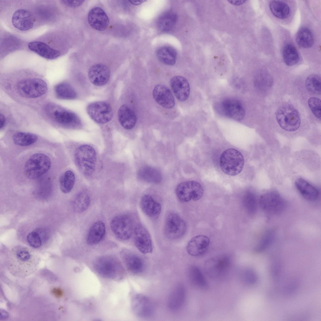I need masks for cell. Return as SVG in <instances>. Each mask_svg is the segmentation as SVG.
Returning <instances> with one entry per match:
<instances>
[{
    "label": "cell",
    "mask_w": 321,
    "mask_h": 321,
    "mask_svg": "<svg viewBox=\"0 0 321 321\" xmlns=\"http://www.w3.org/2000/svg\"><path fill=\"white\" fill-rule=\"evenodd\" d=\"M269 8L273 14L276 18L284 19L289 15L290 9L288 5L280 1L273 0L269 3Z\"/></svg>",
    "instance_id": "8d00e7d4"
},
{
    "label": "cell",
    "mask_w": 321,
    "mask_h": 321,
    "mask_svg": "<svg viewBox=\"0 0 321 321\" xmlns=\"http://www.w3.org/2000/svg\"><path fill=\"white\" fill-rule=\"evenodd\" d=\"M230 264V259L228 256L220 255L208 260L205 264V268L209 276L218 278L226 272Z\"/></svg>",
    "instance_id": "9a60e30c"
},
{
    "label": "cell",
    "mask_w": 321,
    "mask_h": 321,
    "mask_svg": "<svg viewBox=\"0 0 321 321\" xmlns=\"http://www.w3.org/2000/svg\"><path fill=\"white\" fill-rule=\"evenodd\" d=\"M153 96L160 105L167 108H173L175 104L174 98L170 89L163 84H157L154 87Z\"/></svg>",
    "instance_id": "d6986e66"
},
{
    "label": "cell",
    "mask_w": 321,
    "mask_h": 321,
    "mask_svg": "<svg viewBox=\"0 0 321 321\" xmlns=\"http://www.w3.org/2000/svg\"><path fill=\"white\" fill-rule=\"evenodd\" d=\"M40 236L42 242L46 241L49 237V233L48 231L45 228H39L34 230Z\"/></svg>",
    "instance_id": "f907efd6"
},
{
    "label": "cell",
    "mask_w": 321,
    "mask_h": 321,
    "mask_svg": "<svg viewBox=\"0 0 321 321\" xmlns=\"http://www.w3.org/2000/svg\"><path fill=\"white\" fill-rule=\"evenodd\" d=\"M140 206L143 213L151 218L157 219L160 215L161 205L150 195L145 194L142 197Z\"/></svg>",
    "instance_id": "d4e9b609"
},
{
    "label": "cell",
    "mask_w": 321,
    "mask_h": 321,
    "mask_svg": "<svg viewBox=\"0 0 321 321\" xmlns=\"http://www.w3.org/2000/svg\"><path fill=\"white\" fill-rule=\"evenodd\" d=\"M259 203L264 211L272 214L281 213L286 206L285 201L277 192L275 191L263 194L260 197Z\"/></svg>",
    "instance_id": "8fae6325"
},
{
    "label": "cell",
    "mask_w": 321,
    "mask_h": 321,
    "mask_svg": "<svg viewBox=\"0 0 321 321\" xmlns=\"http://www.w3.org/2000/svg\"><path fill=\"white\" fill-rule=\"evenodd\" d=\"M282 56L284 63L289 66L296 65L299 60V55L297 50L291 44H287L284 46Z\"/></svg>",
    "instance_id": "f35d334b"
},
{
    "label": "cell",
    "mask_w": 321,
    "mask_h": 321,
    "mask_svg": "<svg viewBox=\"0 0 321 321\" xmlns=\"http://www.w3.org/2000/svg\"><path fill=\"white\" fill-rule=\"evenodd\" d=\"M28 47L32 51L48 59H55L61 54L59 51L52 48L46 43L41 41L31 42L29 43Z\"/></svg>",
    "instance_id": "484cf974"
},
{
    "label": "cell",
    "mask_w": 321,
    "mask_h": 321,
    "mask_svg": "<svg viewBox=\"0 0 321 321\" xmlns=\"http://www.w3.org/2000/svg\"><path fill=\"white\" fill-rule=\"evenodd\" d=\"M134 232V244L139 251L144 254L152 252V241L147 230L142 225L138 224L135 226Z\"/></svg>",
    "instance_id": "e0dca14e"
},
{
    "label": "cell",
    "mask_w": 321,
    "mask_h": 321,
    "mask_svg": "<svg viewBox=\"0 0 321 321\" xmlns=\"http://www.w3.org/2000/svg\"><path fill=\"white\" fill-rule=\"evenodd\" d=\"M121 256L128 270L133 275L141 273L145 268L143 259L138 255L127 250H123Z\"/></svg>",
    "instance_id": "7402d4cb"
},
{
    "label": "cell",
    "mask_w": 321,
    "mask_h": 321,
    "mask_svg": "<svg viewBox=\"0 0 321 321\" xmlns=\"http://www.w3.org/2000/svg\"><path fill=\"white\" fill-rule=\"evenodd\" d=\"M61 1L63 4L67 6L71 7H76L81 5L84 1L63 0Z\"/></svg>",
    "instance_id": "816d5d0a"
},
{
    "label": "cell",
    "mask_w": 321,
    "mask_h": 321,
    "mask_svg": "<svg viewBox=\"0 0 321 321\" xmlns=\"http://www.w3.org/2000/svg\"><path fill=\"white\" fill-rule=\"evenodd\" d=\"M27 240L28 243L34 248L40 247L43 243L39 234L34 230L28 234Z\"/></svg>",
    "instance_id": "7dc6e473"
},
{
    "label": "cell",
    "mask_w": 321,
    "mask_h": 321,
    "mask_svg": "<svg viewBox=\"0 0 321 321\" xmlns=\"http://www.w3.org/2000/svg\"><path fill=\"white\" fill-rule=\"evenodd\" d=\"M275 238V234L273 231L267 232L260 240L255 249V251L260 252L266 250L272 244Z\"/></svg>",
    "instance_id": "f6af8a7d"
},
{
    "label": "cell",
    "mask_w": 321,
    "mask_h": 321,
    "mask_svg": "<svg viewBox=\"0 0 321 321\" xmlns=\"http://www.w3.org/2000/svg\"><path fill=\"white\" fill-rule=\"evenodd\" d=\"M7 121V118L3 113L1 112L0 114V129H2L4 127Z\"/></svg>",
    "instance_id": "f5cc1de1"
},
{
    "label": "cell",
    "mask_w": 321,
    "mask_h": 321,
    "mask_svg": "<svg viewBox=\"0 0 321 321\" xmlns=\"http://www.w3.org/2000/svg\"><path fill=\"white\" fill-rule=\"evenodd\" d=\"M281 270L280 262L276 261L272 262L271 266V273L272 276L275 280L278 278Z\"/></svg>",
    "instance_id": "681fc988"
},
{
    "label": "cell",
    "mask_w": 321,
    "mask_h": 321,
    "mask_svg": "<svg viewBox=\"0 0 321 321\" xmlns=\"http://www.w3.org/2000/svg\"><path fill=\"white\" fill-rule=\"evenodd\" d=\"M12 22L14 27L21 31H27L32 29L34 21L31 13L28 10L19 9L13 13Z\"/></svg>",
    "instance_id": "44dd1931"
},
{
    "label": "cell",
    "mask_w": 321,
    "mask_h": 321,
    "mask_svg": "<svg viewBox=\"0 0 321 321\" xmlns=\"http://www.w3.org/2000/svg\"><path fill=\"white\" fill-rule=\"evenodd\" d=\"M296 187L306 199L314 201L318 198V192L313 186L302 178L297 179L295 182Z\"/></svg>",
    "instance_id": "f1b7e54d"
},
{
    "label": "cell",
    "mask_w": 321,
    "mask_h": 321,
    "mask_svg": "<svg viewBox=\"0 0 321 321\" xmlns=\"http://www.w3.org/2000/svg\"><path fill=\"white\" fill-rule=\"evenodd\" d=\"M75 180L74 173L71 170L65 172L60 177L59 184L61 191L65 193H67L72 189Z\"/></svg>",
    "instance_id": "ab89813d"
},
{
    "label": "cell",
    "mask_w": 321,
    "mask_h": 321,
    "mask_svg": "<svg viewBox=\"0 0 321 321\" xmlns=\"http://www.w3.org/2000/svg\"><path fill=\"white\" fill-rule=\"evenodd\" d=\"M76 165L84 176H89L94 172L96 166V153L91 146L83 145L79 146L74 153Z\"/></svg>",
    "instance_id": "277c9868"
},
{
    "label": "cell",
    "mask_w": 321,
    "mask_h": 321,
    "mask_svg": "<svg viewBox=\"0 0 321 321\" xmlns=\"http://www.w3.org/2000/svg\"><path fill=\"white\" fill-rule=\"evenodd\" d=\"M54 92L57 98L64 100H71L76 97V93L74 88L68 83L62 82L54 87Z\"/></svg>",
    "instance_id": "d6a6232c"
},
{
    "label": "cell",
    "mask_w": 321,
    "mask_h": 321,
    "mask_svg": "<svg viewBox=\"0 0 321 321\" xmlns=\"http://www.w3.org/2000/svg\"><path fill=\"white\" fill-rule=\"evenodd\" d=\"M105 233V226L101 221L95 222L90 229L87 239V244L92 245L98 244L103 238Z\"/></svg>",
    "instance_id": "f546056e"
},
{
    "label": "cell",
    "mask_w": 321,
    "mask_h": 321,
    "mask_svg": "<svg viewBox=\"0 0 321 321\" xmlns=\"http://www.w3.org/2000/svg\"><path fill=\"white\" fill-rule=\"evenodd\" d=\"M53 294L57 297H60L62 294L61 291L59 289L56 288L53 290Z\"/></svg>",
    "instance_id": "11a10c76"
},
{
    "label": "cell",
    "mask_w": 321,
    "mask_h": 321,
    "mask_svg": "<svg viewBox=\"0 0 321 321\" xmlns=\"http://www.w3.org/2000/svg\"><path fill=\"white\" fill-rule=\"evenodd\" d=\"M296 41L301 47L308 48L313 45L314 38L313 34L308 28L303 27L298 31L296 36Z\"/></svg>",
    "instance_id": "e575fe53"
},
{
    "label": "cell",
    "mask_w": 321,
    "mask_h": 321,
    "mask_svg": "<svg viewBox=\"0 0 321 321\" xmlns=\"http://www.w3.org/2000/svg\"><path fill=\"white\" fill-rule=\"evenodd\" d=\"M244 276L245 282L248 284H254L257 281V275L255 272L251 269L246 270Z\"/></svg>",
    "instance_id": "c3c4849f"
},
{
    "label": "cell",
    "mask_w": 321,
    "mask_h": 321,
    "mask_svg": "<svg viewBox=\"0 0 321 321\" xmlns=\"http://www.w3.org/2000/svg\"><path fill=\"white\" fill-rule=\"evenodd\" d=\"M276 117L280 127L285 131H295L300 127L299 114L291 104L286 103L281 105L276 111Z\"/></svg>",
    "instance_id": "52a82bcc"
},
{
    "label": "cell",
    "mask_w": 321,
    "mask_h": 321,
    "mask_svg": "<svg viewBox=\"0 0 321 321\" xmlns=\"http://www.w3.org/2000/svg\"><path fill=\"white\" fill-rule=\"evenodd\" d=\"M255 83L257 88L260 91L269 89L273 84V79L268 73L262 71L259 73L255 78Z\"/></svg>",
    "instance_id": "60d3db41"
},
{
    "label": "cell",
    "mask_w": 321,
    "mask_h": 321,
    "mask_svg": "<svg viewBox=\"0 0 321 321\" xmlns=\"http://www.w3.org/2000/svg\"><path fill=\"white\" fill-rule=\"evenodd\" d=\"M138 176L141 180L149 183H158L161 181L160 173L156 169L146 166L139 169Z\"/></svg>",
    "instance_id": "836d02e7"
},
{
    "label": "cell",
    "mask_w": 321,
    "mask_h": 321,
    "mask_svg": "<svg viewBox=\"0 0 321 321\" xmlns=\"http://www.w3.org/2000/svg\"><path fill=\"white\" fill-rule=\"evenodd\" d=\"M51 163L50 159L46 155L41 153L33 154L25 164L24 173L29 179H37L49 170Z\"/></svg>",
    "instance_id": "8992f818"
},
{
    "label": "cell",
    "mask_w": 321,
    "mask_h": 321,
    "mask_svg": "<svg viewBox=\"0 0 321 321\" xmlns=\"http://www.w3.org/2000/svg\"><path fill=\"white\" fill-rule=\"evenodd\" d=\"M210 244V239L207 236L199 235L192 238L188 242L186 250L190 255L199 256L207 251Z\"/></svg>",
    "instance_id": "ffe728a7"
},
{
    "label": "cell",
    "mask_w": 321,
    "mask_h": 321,
    "mask_svg": "<svg viewBox=\"0 0 321 321\" xmlns=\"http://www.w3.org/2000/svg\"><path fill=\"white\" fill-rule=\"evenodd\" d=\"M186 225L184 220L177 214L169 212L166 216L164 232L169 239H179L185 234Z\"/></svg>",
    "instance_id": "30bf717a"
},
{
    "label": "cell",
    "mask_w": 321,
    "mask_h": 321,
    "mask_svg": "<svg viewBox=\"0 0 321 321\" xmlns=\"http://www.w3.org/2000/svg\"><path fill=\"white\" fill-rule=\"evenodd\" d=\"M185 290L182 284H178L172 290L168 300V306L173 311L177 310L183 305L185 299Z\"/></svg>",
    "instance_id": "4316f807"
},
{
    "label": "cell",
    "mask_w": 321,
    "mask_h": 321,
    "mask_svg": "<svg viewBox=\"0 0 321 321\" xmlns=\"http://www.w3.org/2000/svg\"><path fill=\"white\" fill-rule=\"evenodd\" d=\"M38 136L34 134L18 132L15 133L12 137L14 143L19 146H25L34 143L38 139Z\"/></svg>",
    "instance_id": "74e56055"
},
{
    "label": "cell",
    "mask_w": 321,
    "mask_h": 321,
    "mask_svg": "<svg viewBox=\"0 0 321 321\" xmlns=\"http://www.w3.org/2000/svg\"><path fill=\"white\" fill-rule=\"evenodd\" d=\"M308 105L314 115L321 119V101L316 97H310L308 101Z\"/></svg>",
    "instance_id": "bcb514c9"
},
{
    "label": "cell",
    "mask_w": 321,
    "mask_h": 321,
    "mask_svg": "<svg viewBox=\"0 0 321 321\" xmlns=\"http://www.w3.org/2000/svg\"><path fill=\"white\" fill-rule=\"evenodd\" d=\"M189 276L192 283L199 288H204L207 282L200 269L196 266H192L189 269Z\"/></svg>",
    "instance_id": "b9f144b4"
},
{
    "label": "cell",
    "mask_w": 321,
    "mask_h": 321,
    "mask_svg": "<svg viewBox=\"0 0 321 321\" xmlns=\"http://www.w3.org/2000/svg\"><path fill=\"white\" fill-rule=\"evenodd\" d=\"M218 109L219 112L226 117L237 121L242 119L245 115L244 108L238 100L227 99L218 104Z\"/></svg>",
    "instance_id": "5bb4252c"
},
{
    "label": "cell",
    "mask_w": 321,
    "mask_h": 321,
    "mask_svg": "<svg viewBox=\"0 0 321 321\" xmlns=\"http://www.w3.org/2000/svg\"><path fill=\"white\" fill-rule=\"evenodd\" d=\"M170 85L178 100L184 101L187 99L190 94V87L186 79L181 76H174L171 80Z\"/></svg>",
    "instance_id": "cb8c5ba5"
},
{
    "label": "cell",
    "mask_w": 321,
    "mask_h": 321,
    "mask_svg": "<svg viewBox=\"0 0 321 321\" xmlns=\"http://www.w3.org/2000/svg\"><path fill=\"white\" fill-rule=\"evenodd\" d=\"M176 193L178 199L182 202L192 200L196 201L203 196V189L198 182L189 181L179 184L176 189Z\"/></svg>",
    "instance_id": "9c48e42d"
},
{
    "label": "cell",
    "mask_w": 321,
    "mask_h": 321,
    "mask_svg": "<svg viewBox=\"0 0 321 321\" xmlns=\"http://www.w3.org/2000/svg\"><path fill=\"white\" fill-rule=\"evenodd\" d=\"M118 117L121 126L125 129L130 130L133 128L136 122V117L134 112L125 105L119 108Z\"/></svg>",
    "instance_id": "83f0119b"
},
{
    "label": "cell",
    "mask_w": 321,
    "mask_h": 321,
    "mask_svg": "<svg viewBox=\"0 0 321 321\" xmlns=\"http://www.w3.org/2000/svg\"><path fill=\"white\" fill-rule=\"evenodd\" d=\"M94 266L96 272L106 278L119 280L124 275V269L121 263L113 257H101L94 262Z\"/></svg>",
    "instance_id": "5b68a950"
},
{
    "label": "cell",
    "mask_w": 321,
    "mask_h": 321,
    "mask_svg": "<svg viewBox=\"0 0 321 321\" xmlns=\"http://www.w3.org/2000/svg\"><path fill=\"white\" fill-rule=\"evenodd\" d=\"M177 14L172 11L166 12L159 18L157 25L159 29L163 32H168L174 27L177 20Z\"/></svg>",
    "instance_id": "4dcf8cb0"
},
{
    "label": "cell",
    "mask_w": 321,
    "mask_h": 321,
    "mask_svg": "<svg viewBox=\"0 0 321 321\" xmlns=\"http://www.w3.org/2000/svg\"><path fill=\"white\" fill-rule=\"evenodd\" d=\"M89 115L94 121L99 124H104L112 118L113 113L111 106L104 102H94L87 108Z\"/></svg>",
    "instance_id": "4fadbf2b"
},
{
    "label": "cell",
    "mask_w": 321,
    "mask_h": 321,
    "mask_svg": "<svg viewBox=\"0 0 321 321\" xmlns=\"http://www.w3.org/2000/svg\"><path fill=\"white\" fill-rule=\"evenodd\" d=\"M88 21L93 28L98 31L105 30L108 26L109 19L105 12L101 8L94 7L89 12Z\"/></svg>",
    "instance_id": "ac0fdd59"
},
{
    "label": "cell",
    "mask_w": 321,
    "mask_h": 321,
    "mask_svg": "<svg viewBox=\"0 0 321 321\" xmlns=\"http://www.w3.org/2000/svg\"><path fill=\"white\" fill-rule=\"evenodd\" d=\"M229 3L234 5H239L245 3L246 1L245 0H228Z\"/></svg>",
    "instance_id": "db71d44e"
},
{
    "label": "cell",
    "mask_w": 321,
    "mask_h": 321,
    "mask_svg": "<svg viewBox=\"0 0 321 321\" xmlns=\"http://www.w3.org/2000/svg\"><path fill=\"white\" fill-rule=\"evenodd\" d=\"M88 76L92 84L96 86H102L107 83L109 80V71L108 67L103 64H96L89 69Z\"/></svg>",
    "instance_id": "603a6c76"
},
{
    "label": "cell",
    "mask_w": 321,
    "mask_h": 321,
    "mask_svg": "<svg viewBox=\"0 0 321 321\" xmlns=\"http://www.w3.org/2000/svg\"><path fill=\"white\" fill-rule=\"evenodd\" d=\"M3 79V85L7 92L26 101H39L45 96L48 91L45 80L37 76H18Z\"/></svg>",
    "instance_id": "6da1fadb"
},
{
    "label": "cell",
    "mask_w": 321,
    "mask_h": 321,
    "mask_svg": "<svg viewBox=\"0 0 321 321\" xmlns=\"http://www.w3.org/2000/svg\"><path fill=\"white\" fill-rule=\"evenodd\" d=\"M90 202V197L87 192H80L75 196L72 201L73 209L76 213H82L87 209Z\"/></svg>",
    "instance_id": "d590c367"
},
{
    "label": "cell",
    "mask_w": 321,
    "mask_h": 321,
    "mask_svg": "<svg viewBox=\"0 0 321 321\" xmlns=\"http://www.w3.org/2000/svg\"><path fill=\"white\" fill-rule=\"evenodd\" d=\"M145 0H130L129 1L132 4L135 5H138L141 4L142 3L145 2Z\"/></svg>",
    "instance_id": "9f6ffc18"
},
{
    "label": "cell",
    "mask_w": 321,
    "mask_h": 321,
    "mask_svg": "<svg viewBox=\"0 0 321 321\" xmlns=\"http://www.w3.org/2000/svg\"><path fill=\"white\" fill-rule=\"evenodd\" d=\"M132 307L134 313L142 318L152 316L155 310L153 302L146 296L141 294L135 295L132 301Z\"/></svg>",
    "instance_id": "2e32d148"
},
{
    "label": "cell",
    "mask_w": 321,
    "mask_h": 321,
    "mask_svg": "<svg viewBox=\"0 0 321 321\" xmlns=\"http://www.w3.org/2000/svg\"><path fill=\"white\" fill-rule=\"evenodd\" d=\"M244 164V157L237 150L230 148L224 150L220 158V165L222 171L225 174L234 176L242 171Z\"/></svg>",
    "instance_id": "ba28073f"
},
{
    "label": "cell",
    "mask_w": 321,
    "mask_h": 321,
    "mask_svg": "<svg viewBox=\"0 0 321 321\" xmlns=\"http://www.w3.org/2000/svg\"><path fill=\"white\" fill-rule=\"evenodd\" d=\"M110 227L114 235L123 240L129 239L131 237L133 227L132 220L126 215H120L114 217L110 222Z\"/></svg>",
    "instance_id": "7c38bea8"
},
{
    "label": "cell",
    "mask_w": 321,
    "mask_h": 321,
    "mask_svg": "<svg viewBox=\"0 0 321 321\" xmlns=\"http://www.w3.org/2000/svg\"><path fill=\"white\" fill-rule=\"evenodd\" d=\"M42 112L48 120L60 126L73 127L80 123L75 114L53 102L44 104L42 108Z\"/></svg>",
    "instance_id": "3957f363"
},
{
    "label": "cell",
    "mask_w": 321,
    "mask_h": 321,
    "mask_svg": "<svg viewBox=\"0 0 321 321\" xmlns=\"http://www.w3.org/2000/svg\"><path fill=\"white\" fill-rule=\"evenodd\" d=\"M305 85L307 90L311 93L314 94H321V78L318 75L311 74L306 79Z\"/></svg>",
    "instance_id": "7bdbcfd3"
},
{
    "label": "cell",
    "mask_w": 321,
    "mask_h": 321,
    "mask_svg": "<svg viewBox=\"0 0 321 321\" xmlns=\"http://www.w3.org/2000/svg\"><path fill=\"white\" fill-rule=\"evenodd\" d=\"M13 258L8 262V267L13 275L25 277L33 273L39 264L38 259L34 258L28 250L25 248L17 249Z\"/></svg>",
    "instance_id": "7a4b0ae2"
},
{
    "label": "cell",
    "mask_w": 321,
    "mask_h": 321,
    "mask_svg": "<svg viewBox=\"0 0 321 321\" xmlns=\"http://www.w3.org/2000/svg\"><path fill=\"white\" fill-rule=\"evenodd\" d=\"M156 54L159 60L166 65L172 66L176 63L177 52L172 47L168 46L160 47L157 50Z\"/></svg>",
    "instance_id": "1f68e13d"
},
{
    "label": "cell",
    "mask_w": 321,
    "mask_h": 321,
    "mask_svg": "<svg viewBox=\"0 0 321 321\" xmlns=\"http://www.w3.org/2000/svg\"><path fill=\"white\" fill-rule=\"evenodd\" d=\"M243 204L246 211L250 214H253L256 211L257 202L255 195L251 192H249L244 196Z\"/></svg>",
    "instance_id": "ee69618b"
}]
</instances>
